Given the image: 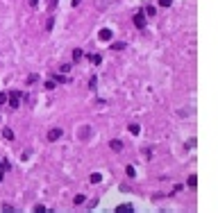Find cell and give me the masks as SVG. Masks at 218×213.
<instances>
[{"label": "cell", "instance_id": "1", "mask_svg": "<svg viewBox=\"0 0 218 213\" xmlns=\"http://www.w3.org/2000/svg\"><path fill=\"white\" fill-rule=\"evenodd\" d=\"M7 102H9L11 109H18L21 107V93H18V91H9V93H7Z\"/></svg>", "mask_w": 218, "mask_h": 213}, {"label": "cell", "instance_id": "2", "mask_svg": "<svg viewBox=\"0 0 218 213\" xmlns=\"http://www.w3.org/2000/svg\"><path fill=\"white\" fill-rule=\"evenodd\" d=\"M132 21H134V25L139 27V30H143V27H146V14H143V11H139V14H136Z\"/></svg>", "mask_w": 218, "mask_h": 213}, {"label": "cell", "instance_id": "3", "mask_svg": "<svg viewBox=\"0 0 218 213\" xmlns=\"http://www.w3.org/2000/svg\"><path fill=\"white\" fill-rule=\"evenodd\" d=\"M61 134H64V131H61L59 127H55V129H50L48 131V141L53 143V141H57V139H61Z\"/></svg>", "mask_w": 218, "mask_h": 213}, {"label": "cell", "instance_id": "4", "mask_svg": "<svg viewBox=\"0 0 218 213\" xmlns=\"http://www.w3.org/2000/svg\"><path fill=\"white\" fill-rule=\"evenodd\" d=\"M98 39L100 41H109V39H111V30H109V27H102L98 32Z\"/></svg>", "mask_w": 218, "mask_h": 213}, {"label": "cell", "instance_id": "5", "mask_svg": "<svg viewBox=\"0 0 218 213\" xmlns=\"http://www.w3.org/2000/svg\"><path fill=\"white\" fill-rule=\"evenodd\" d=\"M109 147H111V150H114V152H120V150H123V143H120L118 139H114L111 143H109Z\"/></svg>", "mask_w": 218, "mask_h": 213}, {"label": "cell", "instance_id": "6", "mask_svg": "<svg viewBox=\"0 0 218 213\" xmlns=\"http://www.w3.org/2000/svg\"><path fill=\"white\" fill-rule=\"evenodd\" d=\"M89 61H91V64H95V66H98L100 61H102V57H100V55H89Z\"/></svg>", "mask_w": 218, "mask_h": 213}, {"label": "cell", "instance_id": "7", "mask_svg": "<svg viewBox=\"0 0 218 213\" xmlns=\"http://www.w3.org/2000/svg\"><path fill=\"white\" fill-rule=\"evenodd\" d=\"M186 184H189L191 188H196V186H198V177H196V175H191V177L186 179Z\"/></svg>", "mask_w": 218, "mask_h": 213}, {"label": "cell", "instance_id": "8", "mask_svg": "<svg viewBox=\"0 0 218 213\" xmlns=\"http://www.w3.org/2000/svg\"><path fill=\"white\" fill-rule=\"evenodd\" d=\"M80 59H82V50L75 48V50H73V61H80Z\"/></svg>", "mask_w": 218, "mask_h": 213}, {"label": "cell", "instance_id": "9", "mask_svg": "<svg viewBox=\"0 0 218 213\" xmlns=\"http://www.w3.org/2000/svg\"><path fill=\"white\" fill-rule=\"evenodd\" d=\"M2 136H5V139H7V141H11V139H14V131L5 127V129H2Z\"/></svg>", "mask_w": 218, "mask_h": 213}, {"label": "cell", "instance_id": "10", "mask_svg": "<svg viewBox=\"0 0 218 213\" xmlns=\"http://www.w3.org/2000/svg\"><path fill=\"white\" fill-rule=\"evenodd\" d=\"M53 27H55V18H53V16H50V18L45 21V30L50 32V30H53Z\"/></svg>", "mask_w": 218, "mask_h": 213}, {"label": "cell", "instance_id": "11", "mask_svg": "<svg viewBox=\"0 0 218 213\" xmlns=\"http://www.w3.org/2000/svg\"><path fill=\"white\" fill-rule=\"evenodd\" d=\"M73 202H75V204H84V202H87V197L80 193V195H75V200H73Z\"/></svg>", "mask_w": 218, "mask_h": 213}, {"label": "cell", "instance_id": "12", "mask_svg": "<svg viewBox=\"0 0 218 213\" xmlns=\"http://www.w3.org/2000/svg\"><path fill=\"white\" fill-rule=\"evenodd\" d=\"M116 211H118V213H125V211H132V206H130V204H120Z\"/></svg>", "mask_w": 218, "mask_h": 213}, {"label": "cell", "instance_id": "13", "mask_svg": "<svg viewBox=\"0 0 218 213\" xmlns=\"http://www.w3.org/2000/svg\"><path fill=\"white\" fill-rule=\"evenodd\" d=\"M127 129H130V131H132V134H134V136H136V134H139V131H141V127H139V125H130Z\"/></svg>", "mask_w": 218, "mask_h": 213}, {"label": "cell", "instance_id": "14", "mask_svg": "<svg viewBox=\"0 0 218 213\" xmlns=\"http://www.w3.org/2000/svg\"><path fill=\"white\" fill-rule=\"evenodd\" d=\"M154 11H157L154 7H146V9H143V14H146V16H154Z\"/></svg>", "mask_w": 218, "mask_h": 213}, {"label": "cell", "instance_id": "15", "mask_svg": "<svg viewBox=\"0 0 218 213\" xmlns=\"http://www.w3.org/2000/svg\"><path fill=\"white\" fill-rule=\"evenodd\" d=\"M100 179H102V177L98 175V172H93V175H91V184H98Z\"/></svg>", "mask_w": 218, "mask_h": 213}, {"label": "cell", "instance_id": "16", "mask_svg": "<svg viewBox=\"0 0 218 213\" xmlns=\"http://www.w3.org/2000/svg\"><path fill=\"white\" fill-rule=\"evenodd\" d=\"M125 172H127V177H134V175H136V170L132 168V165H127V168H125Z\"/></svg>", "mask_w": 218, "mask_h": 213}, {"label": "cell", "instance_id": "17", "mask_svg": "<svg viewBox=\"0 0 218 213\" xmlns=\"http://www.w3.org/2000/svg\"><path fill=\"white\" fill-rule=\"evenodd\" d=\"M0 209H2V211H7V213H11V211H14V206H11V204H2Z\"/></svg>", "mask_w": 218, "mask_h": 213}, {"label": "cell", "instance_id": "18", "mask_svg": "<svg viewBox=\"0 0 218 213\" xmlns=\"http://www.w3.org/2000/svg\"><path fill=\"white\" fill-rule=\"evenodd\" d=\"M111 50H125V43H114Z\"/></svg>", "mask_w": 218, "mask_h": 213}, {"label": "cell", "instance_id": "19", "mask_svg": "<svg viewBox=\"0 0 218 213\" xmlns=\"http://www.w3.org/2000/svg\"><path fill=\"white\" fill-rule=\"evenodd\" d=\"M59 70H61V73H68V70H71V66H68V64H61Z\"/></svg>", "mask_w": 218, "mask_h": 213}, {"label": "cell", "instance_id": "20", "mask_svg": "<svg viewBox=\"0 0 218 213\" xmlns=\"http://www.w3.org/2000/svg\"><path fill=\"white\" fill-rule=\"evenodd\" d=\"M170 2H173V0H159V5H162V7H170Z\"/></svg>", "mask_w": 218, "mask_h": 213}, {"label": "cell", "instance_id": "21", "mask_svg": "<svg viewBox=\"0 0 218 213\" xmlns=\"http://www.w3.org/2000/svg\"><path fill=\"white\" fill-rule=\"evenodd\" d=\"M34 211H37V213H43V211H45V206H41V204H37V206H34Z\"/></svg>", "mask_w": 218, "mask_h": 213}, {"label": "cell", "instance_id": "22", "mask_svg": "<svg viewBox=\"0 0 218 213\" xmlns=\"http://www.w3.org/2000/svg\"><path fill=\"white\" fill-rule=\"evenodd\" d=\"M7 102V93H0V105H5Z\"/></svg>", "mask_w": 218, "mask_h": 213}, {"label": "cell", "instance_id": "23", "mask_svg": "<svg viewBox=\"0 0 218 213\" xmlns=\"http://www.w3.org/2000/svg\"><path fill=\"white\" fill-rule=\"evenodd\" d=\"M55 7H57V0H50V5H48V9H50V11H53Z\"/></svg>", "mask_w": 218, "mask_h": 213}, {"label": "cell", "instance_id": "24", "mask_svg": "<svg viewBox=\"0 0 218 213\" xmlns=\"http://www.w3.org/2000/svg\"><path fill=\"white\" fill-rule=\"evenodd\" d=\"M27 2H30V7H37V5H39V0H27Z\"/></svg>", "mask_w": 218, "mask_h": 213}, {"label": "cell", "instance_id": "25", "mask_svg": "<svg viewBox=\"0 0 218 213\" xmlns=\"http://www.w3.org/2000/svg\"><path fill=\"white\" fill-rule=\"evenodd\" d=\"M0 181H2V168H0Z\"/></svg>", "mask_w": 218, "mask_h": 213}]
</instances>
